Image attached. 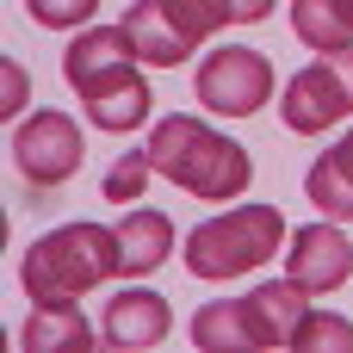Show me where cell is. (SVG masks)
Returning a JSON list of instances; mask_svg holds the SVG:
<instances>
[{
	"instance_id": "obj_1",
	"label": "cell",
	"mask_w": 353,
	"mask_h": 353,
	"mask_svg": "<svg viewBox=\"0 0 353 353\" xmlns=\"http://www.w3.org/2000/svg\"><path fill=\"white\" fill-rule=\"evenodd\" d=\"M143 50L124 25H87L68 50H62V81L81 93L87 124L99 130H137L155 105L149 81H143Z\"/></svg>"
},
{
	"instance_id": "obj_2",
	"label": "cell",
	"mask_w": 353,
	"mask_h": 353,
	"mask_svg": "<svg viewBox=\"0 0 353 353\" xmlns=\"http://www.w3.org/2000/svg\"><path fill=\"white\" fill-rule=\"evenodd\" d=\"M143 149H149V161H155L161 180H174L180 192H192V199H205V205H230V199H242L248 180H254L248 149L230 143L223 130H211L205 118H186V112L161 118Z\"/></svg>"
},
{
	"instance_id": "obj_3",
	"label": "cell",
	"mask_w": 353,
	"mask_h": 353,
	"mask_svg": "<svg viewBox=\"0 0 353 353\" xmlns=\"http://www.w3.org/2000/svg\"><path fill=\"white\" fill-rule=\"evenodd\" d=\"M118 273H124L118 223H62V230L37 236L25 248V267H19L31 304H74L81 292H93Z\"/></svg>"
},
{
	"instance_id": "obj_4",
	"label": "cell",
	"mask_w": 353,
	"mask_h": 353,
	"mask_svg": "<svg viewBox=\"0 0 353 353\" xmlns=\"http://www.w3.org/2000/svg\"><path fill=\"white\" fill-rule=\"evenodd\" d=\"M304 285L298 279H267L248 298H217L192 310V341L205 353H254V347H292L304 323Z\"/></svg>"
},
{
	"instance_id": "obj_5",
	"label": "cell",
	"mask_w": 353,
	"mask_h": 353,
	"mask_svg": "<svg viewBox=\"0 0 353 353\" xmlns=\"http://www.w3.org/2000/svg\"><path fill=\"white\" fill-rule=\"evenodd\" d=\"M267 12H273V0H137L124 12V31L137 37L143 62L180 68L211 31H223V25H261Z\"/></svg>"
},
{
	"instance_id": "obj_6",
	"label": "cell",
	"mask_w": 353,
	"mask_h": 353,
	"mask_svg": "<svg viewBox=\"0 0 353 353\" xmlns=\"http://www.w3.org/2000/svg\"><path fill=\"white\" fill-rule=\"evenodd\" d=\"M279 242H285L279 205H236L223 217L192 223V236H186V273L192 279H236V273H254L267 254H279Z\"/></svg>"
},
{
	"instance_id": "obj_7",
	"label": "cell",
	"mask_w": 353,
	"mask_h": 353,
	"mask_svg": "<svg viewBox=\"0 0 353 353\" xmlns=\"http://www.w3.org/2000/svg\"><path fill=\"white\" fill-rule=\"evenodd\" d=\"M347 112H353V43L347 50H323L316 62H304L279 93V118L298 137H316Z\"/></svg>"
},
{
	"instance_id": "obj_8",
	"label": "cell",
	"mask_w": 353,
	"mask_h": 353,
	"mask_svg": "<svg viewBox=\"0 0 353 353\" xmlns=\"http://www.w3.org/2000/svg\"><path fill=\"white\" fill-rule=\"evenodd\" d=\"M192 93H199V105H211L223 118H248V112H261L273 99V62L261 50H248V43H217L199 62Z\"/></svg>"
},
{
	"instance_id": "obj_9",
	"label": "cell",
	"mask_w": 353,
	"mask_h": 353,
	"mask_svg": "<svg viewBox=\"0 0 353 353\" xmlns=\"http://www.w3.org/2000/svg\"><path fill=\"white\" fill-rule=\"evenodd\" d=\"M12 161L31 186H62L81 174L87 149H81V124L68 112H31L19 130H12Z\"/></svg>"
},
{
	"instance_id": "obj_10",
	"label": "cell",
	"mask_w": 353,
	"mask_h": 353,
	"mask_svg": "<svg viewBox=\"0 0 353 353\" xmlns=\"http://www.w3.org/2000/svg\"><path fill=\"white\" fill-rule=\"evenodd\" d=\"M347 273H353V242L335 230V217L292 230L285 279H298L304 292H335V285H347Z\"/></svg>"
},
{
	"instance_id": "obj_11",
	"label": "cell",
	"mask_w": 353,
	"mask_h": 353,
	"mask_svg": "<svg viewBox=\"0 0 353 353\" xmlns=\"http://www.w3.org/2000/svg\"><path fill=\"white\" fill-rule=\"evenodd\" d=\"M168 329H174V310H168V298L149 292V285H124V292L105 304V323H99L105 347H118V353L155 347V341H168Z\"/></svg>"
},
{
	"instance_id": "obj_12",
	"label": "cell",
	"mask_w": 353,
	"mask_h": 353,
	"mask_svg": "<svg viewBox=\"0 0 353 353\" xmlns=\"http://www.w3.org/2000/svg\"><path fill=\"white\" fill-rule=\"evenodd\" d=\"M304 192H310V205H316L323 217L353 223V130L335 143V149H329V155H316V161H310Z\"/></svg>"
},
{
	"instance_id": "obj_13",
	"label": "cell",
	"mask_w": 353,
	"mask_h": 353,
	"mask_svg": "<svg viewBox=\"0 0 353 353\" xmlns=\"http://www.w3.org/2000/svg\"><path fill=\"white\" fill-rule=\"evenodd\" d=\"M118 242H124V273H155L174 254V223L149 205H130L118 217Z\"/></svg>"
},
{
	"instance_id": "obj_14",
	"label": "cell",
	"mask_w": 353,
	"mask_h": 353,
	"mask_svg": "<svg viewBox=\"0 0 353 353\" xmlns=\"http://www.w3.org/2000/svg\"><path fill=\"white\" fill-rule=\"evenodd\" d=\"M19 341H25V353H87L93 347V329L81 323L74 304H37L25 316Z\"/></svg>"
},
{
	"instance_id": "obj_15",
	"label": "cell",
	"mask_w": 353,
	"mask_h": 353,
	"mask_svg": "<svg viewBox=\"0 0 353 353\" xmlns=\"http://www.w3.org/2000/svg\"><path fill=\"white\" fill-rule=\"evenodd\" d=\"M292 31L316 56L323 50H347L353 43V0H292Z\"/></svg>"
},
{
	"instance_id": "obj_16",
	"label": "cell",
	"mask_w": 353,
	"mask_h": 353,
	"mask_svg": "<svg viewBox=\"0 0 353 353\" xmlns=\"http://www.w3.org/2000/svg\"><path fill=\"white\" fill-rule=\"evenodd\" d=\"M292 347H298V353H353V323H347V316H335V310H304Z\"/></svg>"
},
{
	"instance_id": "obj_17",
	"label": "cell",
	"mask_w": 353,
	"mask_h": 353,
	"mask_svg": "<svg viewBox=\"0 0 353 353\" xmlns=\"http://www.w3.org/2000/svg\"><path fill=\"white\" fill-rule=\"evenodd\" d=\"M149 174H155V161H149V149H130V155H118V161L105 168V180H99V192H105L112 205H137V199H143V186H149Z\"/></svg>"
},
{
	"instance_id": "obj_18",
	"label": "cell",
	"mask_w": 353,
	"mask_h": 353,
	"mask_svg": "<svg viewBox=\"0 0 353 353\" xmlns=\"http://www.w3.org/2000/svg\"><path fill=\"white\" fill-rule=\"evenodd\" d=\"M25 12L37 25H50V31H81L99 12V0H25Z\"/></svg>"
},
{
	"instance_id": "obj_19",
	"label": "cell",
	"mask_w": 353,
	"mask_h": 353,
	"mask_svg": "<svg viewBox=\"0 0 353 353\" xmlns=\"http://www.w3.org/2000/svg\"><path fill=\"white\" fill-rule=\"evenodd\" d=\"M19 105H25V68L6 62V105H0V112H19Z\"/></svg>"
}]
</instances>
